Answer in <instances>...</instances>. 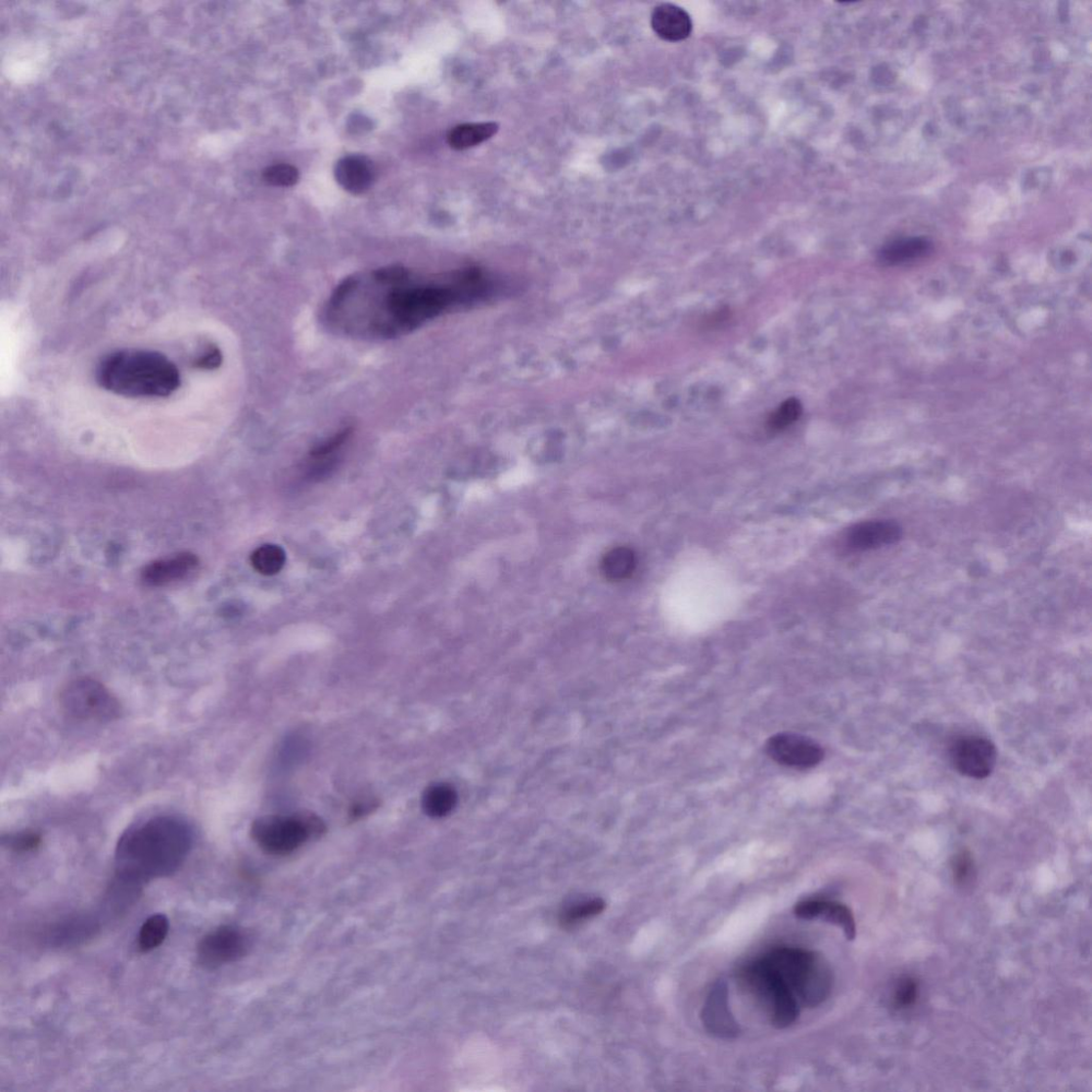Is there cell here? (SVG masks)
<instances>
[{
	"mask_svg": "<svg viewBox=\"0 0 1092 1092\" xmlns=\"http://www.w3.org/2000/svg\"><path fill=\"white\" fill-rule=\"evenodd\" d=\"M702 1020L711 1036L719 1039H735L741 1027L731 1012L729 990L725 980H719L709 991L705 1002Z\"/></svg>",
	"mask_w": 1092,
	"mask_h": 1092,
	"instance_id": "obj_10",
	"label": "cell"
},
{
	"mask_svg": "<svg viewBox=\"0 0 1092 1092\" xmlns=\"http://www.w3.org/2000/svg\"><path fill=\"white\" fill-rule=\"evenodd\" d=\"M325 824L313 814L267 816L257 819L251 834L258 846L275 856L292 853L311 839L322 835Z\"/></svg>",
	"mask_w": 1092,
	"mask_h": 1092,
	"instance_id": "obj_5",
	"label": "cell"
},
{
	"mask_svg": "<svg viewBox=\"0 0 1092 1092\" xmlns=\"http://www.w3.org/2000/svg\"><path fill=\"white\" fill-rule=\"evenodd\" d=\"M95 374L100 387L129 398L169 397L181 387L179 368L157 351H114L101 360Z\"/></svg>",
	"mask_w": 1092,
	"mask_h": 1092,
	"instance_id": "obj_3",
	"label": "cell"
},
{
	"mask_svg": "<svg viewBox=\"0 0 1092 1092\" xmlns=\"http://www.w3.org/2000/svg\"><path fill=\"white\" fill-rule=\"evenodd\" d=\"M287 564V553L276 544L259 546L251 555V565L259 574H278Z\"/></svg>",
	"mask_w": 1092,
	"mask_h": 1092,
	"instance_id": "obj_21",
	"label": "cell"
},
{
	"mask_svg": "<svg viewBox=\"0 0 1092 1092\" xmlns=\"http://www.w3.org/2000/svg\"><path fill=\"white\" fill-rule=\"evenodd\" d=\"M3 844L18 852H28L40 846L41 837L33 831H23L3 838Z\"/></svg>",
	"mask_w": 1092,
	"mask_h": 1092,
	"instance_id": "obj_26",
	"label": "cell"
},
{
	"mask_svg": "<svg viewBox=\"0 0 1092 1092\" xmlns=\"http://www.w3.org/2000/svg\"><path fill=\"white\" fill-rule=\"evenodd\" d=\"M374 806H376V804L371 801L359 802L352 806L350 814L353 818H359L370 813Z\"/></svg>",
	"mask_w": 1092,
	"mask_h": 1092,
	"instance_id": "obj_28",
	"label": "cell"
},
{
	"mask_svg": "<svg viewBox=\"0 0 1092 1092\" xmlns=\"http://www.w3.org/2000/svg\"><path fill=\"white\" fill-rule=\"evenodd\" d=\"M263 179L271 186L292 187L299 181V172L294 165L279 163L266 168Z\"/></svg>",
	"mask_w": 1092,
	"mask_h": 1092,
	"instance_id": "obj_23",
	"label": "cell"
},
{
	"mask_svg": "<svg viewBox=\"0 0 1092 1092\" xmlns=\"http://www.w3.org/2000/svg\"><path fill=\"white\" fill-rule=\"evenodd\" d=\"M903 530L893 521L878 520L863 522L849 529L847 545L856 551H870L896 543Z\"/></svg>",
	"mask_w": 1092,
	"mask_h": 1092,
	"instance_id": "obj_12",
	"label": "cell"
},
{
	"mask_svg": "<svg viewBox=\"0 0 1092 1092\" xmlns=\"http://www.w3.org/2000/svg\"><path fill=\"white\" fill-rule=\"evenodd\" d=\"M766 753L780 765L809 769L821 763L825 756L823 747L806 736L796 733H778L766 743Z\"/></svg>",
	"mask_w": 1092,
	"mask_h": 1092,
	"instance_id": "obj_8",
	"label": "cell"
},
{
	"mask_svg": "<svg viewBox=\"0 0 1092 1092\" xmlns=\"http://www.w3.org/2000/svg\"><path fill=\"white\" fill-rule=\"evenodd\" d=\"M66 713L79 720L112 721L121 714V706L101 683L90 679L69 683L61 696Z\"/></svg>",
	"mask_w": 1092,
	"mask_h": 1092,
	"instance_id": "obj_6",
	"label": "cell"
},
{
	"mask_svg": "<svg viewBox=\"0 0 1092 1092\" xmlns=\"http://www.w3.org/2000/svg\"><path fill=\"white\" fill-rule=\"evenodd\" d=\"M795 916L800 920H824L840 928L848 940H854L857 933L856 920L852 911L839 901L826 899L802 900L794 908Z\"/></svg>",
	"mask_w": 1092,
	"mask_h": 1092,
	"instance_id": "obj_11",
	"label": "cell"
},
{
	"mask_svg": "<svg viewBox=\"0 0 1092 1092\" xmlns=\"http://www.w3.org/2000/svg\"><path fill=\"white\" fill-rule=\"evenodd\" d=\"M651 25L660 39L669 42L683 41L690 37L693 30L690 15L672 4L656 7L652 12Z\"/></svg>",
	"mask_w": 1092,
	"mask_h": 1092,
	"instance_id": "obj_14",
	"label": "cell"
},
{
	"mask_svg": "<svg viewBox=\"0 0 1092 1092\" xmlns=\"http://www.w3.org/2000/svg\"><path fill=\"white\" fill-rule=\"evenodd\" d=\"M949 754L954 768L960 775L977 780L988 778L998 758V751L993 743L975 735L958 739L952 745Z\"/></svg>",
	"mask_w": 1092,
	"mask_h": 1092,
	"instance_id": "obj_7",
	"label": "cell"
},
{
	"mask_svg": "<svg viewBox=\"0 0 1092 1092\" xmlns=\"http://www.w3.org/2000/svg\"><path fill=\"white\" fill-rule=\"evenodd\" d=\"M636 567L637 557L635 552L626 548V546H618V548L611 550L604 556L601 563V571L608 580L619 583V581L630 578L635 572Z\"/></svg>",
	"mask_w": 1092,
	"mask_h": 1092,
	"instance_id": "obj_17",
	"label": "cell"
},
{
	"mask_svg": "<svg viewBox=\"0 0 1092 1092\" xmlns=\"http://www.w3.org/2000/svg\"><path fill=\"white\" fill-rule=\"evenodd\" d=\"M193 845V831L174 817H158L130 829L115 850L118 883L135 887L172 875Z\"/></svg>",
	"mask_w": 1092,
	"mask_h": 1092,
	"instance_id": "obj_2",
	"label": "cell"
},
{
	"mask_svg": "<svg viewBox=\"0 0 1092 1092\" xmlns=\"http://www.w3.org/2000/svg\"><path fill=\"white\" fill-rule=\"evenodd\" d=\"M170 923L164 914H153L142 924L138 935V947L142 953L159 948L169 933Z\"/></svg>",
	"mask_w": 1092,
	"mask_h": 1092,
	"instance_id": "obj_19",
	"label": "cell"
},
{
	"mask_svg": "<svg viewBox=\"0 0 1092 1092\" xmlns=\"http://www.w3.org/2000/svg\"><path fill=\"white\" fill-rule=\"evenodd\" d=\"M247 949L248 939L242 931L233 926H221L200 941L198 959L202 966L215 969L240 960Z\"/></svg>",
	"mask_w": 1092,
	"mask_h": 1092,
	"instance_id": "obj_9",
	"label": "cell"
},
{
	"mask_svg": "<svg viewBox=\"0 0 1092 1092\" xmlns=\"http://www.w3.org/2000/svg\"><path fill=\"white\" fill-rule=\"evenodd\" d=\"M335 174L341 187L352 195L366 193L376 180L373 161L362 156H349L340 159Z\"/></svg>",
	"mask_w": 1092,
	"mask_h": 1092,
	"instance_id": "obj_13",
	"label": "cell"
},
{
	"mask_svg": "<svg viewBox=\"0 0 1092 1092\" xmlns=\"http://www.w3.org/2000/svg\"><path fill=\"white\" fill-rule=\"evenodd\" d=\"M919 998V982L912 978H904L897 983L893 994L896 1008H910L917 1003Z\"/></svg>",
	"mask_w": 1092,
	"mask_h": 1092,
	"instance_id": "obj_24",
	"label": "cell"
},
{
	"mask_svg": "<svg viewBox=\"0 0 1092 1092\" xmlns=\"http://www.w3.org/2000/svg\"><path fill=\"white\" fill-rule=\"evenodd\" d=\"M197 565L196 556L182 554L172 558V560L153 563L146 568L142 577L149 585L162 586L184 578L193 571Z\"/></svg>",
	"mask_w": 1092,
	"mask_h": 1092,
	"instance_id": "obj_15",
	"label": "cell"
},
{
	"mask_svg": "<svg viewBox=\"0 0 1092 1092\" xmlns=\"http://www.w3.org/2000/svg\"><path fill=\"white\" fill-rule=\"evenodd\" d=\"M473 295L472 277H426L406 266L390 265L342 280L320 318L339 337L390 341L409 336Z\"/></svg>",
	"mask_w": 1092,
	"mask_h": 1092,
	"instance_id": "obj_1",
	"label": "cell"
},
{
	"mask_svg": "<svg viewBox=\"0 0 1092 1092\" xmlns=\"http://www.w3.org/2000/svg\"><path fill=\"white\" fill-rule=\"evenodd\" d=\"M757 960L801 1008L817 1007L833 992V970L825 958L809 949L774 947Z\"/></svg>",
	"mask_w": 1092,
	"mask_h": 1092,
	"instance_id": "obj_4",
	"label": "cell"
},
{
	"mask_svg": "<svg viewBox=\"0 0 1092 1092\" xmlns=\"http://www.w3.org/2000/svg\"><path fill=\"white\" fill-rule=\"evenodd\" d=\"M930 249V243L922 239L899 241L884 249L881 260L887 265L904 264L929 253Z\"/></svg>",
	"mask_w": 1092,
	"mask_h": 1092,
	"instance_id": "obj_18",
	"label": "cell"
},
{
	"mask_svg": "<svg viewBox=\"0 0 1092 1092\" xmlns=\"http://www.w3.org/2000/svg\"><path fill=\"white\" fill-rule=\"evenodd\" d=\"M802 414L801 402L796 398H790L782 402L779 408L770 415L768 426L770 431L781 432L796 423Z\"/></svg>",
	"mask_w": 1092,
	"mask_h": 1092,
	"instance_id": "obj_22",
	"label": "cell"
},
{
	"mask_svg": "<svg viewBox=\"0 0 1092 1092\" xmlns=\"http://www.w3.org/2000/svg\"><path fill=\"white\" fill-rule=\"evenodd\" d=\"M457 803V794L452 787L436 785L424 794L423 806L427 814L440 818L453 811Z\"/></svg>",
	"mask_w": 1092,
	"mask_h": 1092,
	"instance_id": "obj_20",
	"label": "cell"
},
{
	"mask_svg": "<svg viewBox=\"0 0 1092 1092\" xmlns=\"http://www.w3.org/2000/svg\"><path fill=\"white\" fill-rule=\"evenodd\" d=\"M495 122L465 123L449 130L447 142L450 148L462 151L477 147L497 134Z\"/></svg>",
	"mask_w": 1092,
	"mask_h": 1092,
	"instance_id": "obj_16",
	"label": "cell"
},
{
	"mask_svg": "<svg viewBox=\"0 0 1092 1092\" xmlns=\"http://www.w3.org/2000/svg\"><path fill=\"white\" fill-rule=\"evenodd\" d=\"M604 907L605 905L601 899L585 901V903H581L568 909L564 913L562 921L564 924L572 925L580 921H584L592 916H597V914H599L604 909Z\"/></svg>",
	"mask_w": 1092,
	"mask_h": 1092,
	"instance_id": "obj_25",
	"label": "cell"
},
{
	"mask_svg": "<svg viewBox=\"0 0 1092 1092\" xmlns=\"http://www.w3.org/2000/svg\"><path fill=\"white\" fill-rule=\"evenodd\" d=\"M973 869L975 866L971 854L967 851L959 852L952 863L955 882L959 885L966 884L973 874Z\"/></svg>",
	"mask_w": 1092,
	"mask_h": 1092,
	"instance_id": "obj_27",
	"label": "cell"
}]
</instances>
